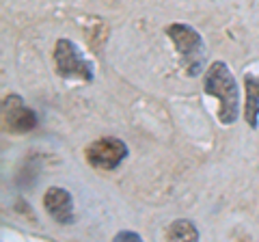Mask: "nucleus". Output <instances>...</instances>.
I'll return each instance as SVG.
<instances>
[{
  "instance_id": "obj_1",
  "label": "nucleus",
  "mask_w": 259,
  "mask_h": 242,
  "mask_svg": "<svg viewBox=\"0 0 259 242\" xmlns=\"http://www.w3.org/2000/svg\"><path fill=\"white\" fill-rule=\"evenodd\" d=\"M203 89L207 95H212L221 102L218 106V119L223 126H231L238 121L240 115V91L238 83L233 78L231 69L227 67V63L216 61L207 67L205 78H203Z\"/></svg>"
},
{
  "instance_id": "obj_2",
  "label": "nucleus",
  "mask_w": 259,
  "mask_h": 242,
  "mask_svg": "<svg viewBox=\"0 0 259 242\" xmlns=\"http://www.w3.org/2000/svg\"><path fill=\"white\" fill-rule=\"evenodd\" d=\"M166 35L168 39L175 44L177 52H180L186 63H188V74L190 76H197L201 69H203V39L201 35L194 30L188 24H182V22H175L171 26H166Z\"/></svg>"
},
{
  "instance_id": "obj_3",
  "label": "nucleus",
  "mask_w": 259,
  "mask_h": 242,
  "mask_svg": "<svg viewBox=\"0 0 259 242\" xmlns=\"http://www.w3.org/2000/svg\"><path fill=\"white\" fill-rule=\"evenodd\" d=\"M54 63H56V74L63 78H78L84 83L93 80V65L89 63L78 48L69 39H59L54 46Z\"/></svg>"
},
{
  "instance_id": "obj_4",
  "label": "nucleus",
  "mask_w": 259,
  "mask_h": 242,
  "mask_svg": "<svg viewBox=\"0 0 259 242\" xmlns=\"http://www.w3.org/2000/svg\"><path fill=\"white\" fill-rule=\"evenodd\" d=\"M87 163L100 171H115L127 158V145L117 136H102L87 145Z\"/></svg>"
},
{
  "instance_id": "obj_5",
  "label": "nucleus",
  "mask_w": 259,
  "mask_h": 242,
  "mask_svg": "<svg viewBox=\"0 0 259 242\" xmlns=\"http://www.w3.org/2000/svg\"><path fill=\"white\" fill-rule=\"evenodd\" d=\"M3 128L7 132H30L37 128V115L35 110L28 108L26 104L22 102L20 95H7L3 102Z\"/></svg>"
},
{
  "instance_id": "obj_6",
  "label": "nucleus",
  "mask_w": 259,
  "mask_h": 242,
  "mask_svg": "<svg viewBox=\"0 0 259 242\" xmlns=\"http://www.w3.org/2000/svg\"><path fill=\"white\" fill-rule=\"evenodd\" d=\"M44 208L46 212L59 225H71L76 221L74 214V199H71L69 190L61 186H50L44 195Z\"/></svg>"
},
{
  "instance_id": "obj_7",
  "label": "nucleus",
  "mask_w": 259,
  "mask_h": 242,
  "mask_svg": "<svg viewBox=\"0 0 259 242\" xmlns=\"http://www.w3.org/2000/svg\"><path fill=\"white\" fill-rule=\"evenodd\" d=\"M244 89H246V106H244V119L248 128L259 126V78L253 74L244 76Z\"/></svg>"
},
{
  "instance_id": "obj_8",
  "label": "nucleus",
  "mask_w": 259,
  "mask_h": 242,
  "mask_svg": "<svg viewBox=\"0 0 259 242\" xmlns=\"http://www.w3.org/2000/svg\"><path fill=\"white\" fill-rule=\"evenodd\" d=\"M166 238L171 242H197L199 240V229L197 225L188 219H177L171 223V227L166 229Z\"/></svg>"
},
{
  "instance_id": "obj_9",
  "label": "nucleus",
  "mask_w": 259,
  "mask_h": 242,
  "mask_svg": "<svg viewBox=\"0 0 259 242\" xmlns=\"http://www.w3.org/2000/svg\"><path fill=\"white\" fill-rule=\"evenodd\" d=\"M115 240L117 242H123V240H134V242H141L143 238H141V233H136V231H119L117 236H115Z\"/></svg>"
}]
</instances>
